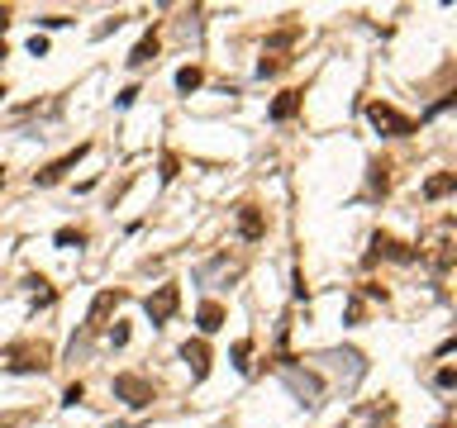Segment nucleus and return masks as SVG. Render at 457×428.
Wrapping results in <instances>:
<instances>
[{"instance_id":"1","label":"nucleus","mask_w":457,"mask_h":428,"mask_svg":"<svg viewBox=\"0 0 457 428\" xmlns=\"http://www.w3.org/2000/svg\"><path fill=\"white\" fill-rule=\"evenodd\" d=\"M48 366H53V348H48V343H10V348H0V371L43 376Z\"/></svg>"},{"instance_id":"2","label":"nucleus","mask_w":457,"mask_h":428,"mask_svg":"<svg viewBox=\"0 0 457 428\" xmlns=\"http://www.w3.org/2000/svg\"><path fill=\"white\" fill-rule=\"evenodd\" d=\"M276 371H281V380L291 385V395H296L300 405H319L324 380H319L315 371H305V366H296V362H276Z\"/></svg>"},{"instance_id":"3","label":"nucleus","mask_w":457,"mask_h":428,"mask_svg":"<svg viewBox=\"0 0 457 428\" xmlns=\"http://www.w3.org/2000/svg\"><path fill=\"white\" fill-rule=\"evenodd\" d=\"M367 119H372L381 133H391V138H410L414 133V119L400 114L395 105H386V100H372V105H367Z\"/></svg>"},{"instance_id":"4","label":"nucleus","mask_w":457,"mask_h":428,"mask_svg":"<svg viewBox=\"0 0 457 428\" xmlns=\"http://www.w3.org/2000/svg\"><path fill=\"white\" fill-rule=\"evenodd\" d=\"M300 38V29L296 24H286L281 33H276V38H271L267 48H262V62H257V77H276V72H281L286 62H291V57H286V43H296Z\"/></svg>"},{"instance_id":"5","label":"nucleus","mask_w":457,"mask_h":428,"mask_svg":"<svg viewBox=\"0 0 457 428\" xmlns=\"http://www.w3.org/2000/svg\"><path fill=\"white\" fill-rule=\"evenodd\" d=\"M176 304H181V285L167 281V285H158V290L143 300V309H148V319H153V329H162V324L176 314Z\"/></svg>"},{"instance_id":"6","label":"nucleus","mask_w":457,"mask_h":428,"mask_svg":"<svg viewBox=\"0 0 457 428\" xmlns=\"http://www.w3.org/2000/svg\"><path fill=\"white\" fill-rule=\"evenodd\" d=\"M114 395L124 400V405H134V410H143V405H153V400H158V390H153V380H148V376L124 371V376H114Z\"/></svg>"},{"instance_id":"7","label":"nucleus","mask_w":457,"mask_h":428,"mask_svg":"<svg viewBox=\"0 0 457 428\" xmlns=\"http://www.w3.org/2000/svg\"><path fill=\"white\" fill-rule=\"evenodd\" d=\"M86 153H91V143H77V148H72V153H63V158L53 162V167H43V172H33V186H58V181H63V176L72 172V167H77V162L86 158Z\"/></svg>"},{"instance_id":"8","label":"nucleus","mask_w":457,"mask_h":428,"mask_svg":"<svg viewBox=\"0 0 457 428\" xmlns=\"http://www.w3.org/2000/svg\"><path fill=\"white\" fill-rule=\"evenodd\" d=\"M181 362L190 366V376H195V380H205V376H210V348H205V338L181 343Z\"/></svg>"},{"instance_id":"9","label":"nucleus","mask_w":457,"mask_h":428,"mask_svg":"<svg viewBox=\"0 0 457 428\" xmlns=\"http://www.w3.org/2000/svg\"><path fill=\"white\" fill-rule=\"evenodd\" d=\"M372 257H395V262H419V253H414V248H405V243H395L391 234H372Z\"/></svg>"},{"instance_id":"10","label":"nucleus","mask_w":457,"mask_h":428,"mask_svg":"<svg viewBox=\"0 0 457 428\" xmlns=\"http://www.w3.org/2000/svg\"><path fill=\"white\" fill-rule=\"evenodd\" d=\"M238 234L248 238V243H257V238L267 234V219H262L257 205H238Z\"/></svg>"},{"instance_id":"11","label":"nucleus","mask_w":457,"mask_h":428,"mask_svg":"<svg viewBox=\"0 0 457 428\" xmlns=\"http://www.w3.org/2000/svg\"><path fill=\"white\" fill-rule=\"evenodd\" d=\"M119 300H124L119 290H105V295H95V304H91V319H86V333H100V329H105V314H110V309H114Z\"/></svg>"},{"instance_id":"12","label":"nucleus","mask_w":457,"mask_h":428,"mask_svg":"<svg viewBox=\"0 0 457 428\" xmlns=\"http://www.w3.org/2000/svg\"><path fill=\"white\" fill-rule=\"evenodd\" d=\"M195 324H200V333H220L224 329V304L205 300V304H200V314H195Z\"/></svg>"},{"instance_id":"13","label":"nucleus","mask_w":457,"mask_h":428,"mask_svg":"<svg viewBox=\"0 0 457 428\" xmlns=\"http://www.w3.org/2000/svg\"><path fill=\"white\" fill-rule=\"evenodd\" d=\"M453 190H457V176L439 172V176H429V181H424V200H443V195H453Z\"/></svg>"},{"instance_id":"14","label":"nucleus","mask_w":457,"mask_h":428,"mask_svg":"<svg viewBox=\"0 0 457 428\" xmlns=\"http://www.w3.org/2000/svg\"><path fill=\"white\" fill-rule=\"evenodd\" d=\"M300 100H305V91H281L271 100V119H291V114L300 110Z\"/></svg>"},{"instance_id":"15","label":"nucleus","mask_w":457,"mask_h":428,"mask_svg":"<svg viewBox=\"0 0 457 428\" xmlns=\"http://www.w3.org/2000/svg\"><path fill=\"white\" fill-rule=\"evenodd\" d=\"M153 57H158V33H143L139 48L129 53V67H143V62H153Z\"/></svg>"},{"instance_id":"16","label":"nucleus","mask_w":457,"mask_h":428,"mask_svg":"<svg viewBox=\"0 0 457 428\" xmlns=\"http://www.w3.org/2000/svg\"><path fill=\"white\" fill-rule=\"evenodd\" d=\"M200 81H205V72H200V67H181V72H176V91L190 95V91H200Z\"/></svg>"},{"instance_id":"17","label":"nucleus","mask_w":457,"mask_h":428,"mask_svg":"<svg viewBox=\"0 0 457 428\" xmlns=\"http://www.w3.org/2000/svg\"><path fill=\"white\" fill-rule=\"evenodd\" d=\"M367 172H372V190H377V195H386V190H391V162H372Z\"/></svg>"},{"instance_id":"18","label":"nucleus","mask_w":457,"mask_h":428,"mask_svg":"<svg viewBox=\"0 0 457 428\" xmlns=\"http://www.w3.org/2000/svg\"><path fill=\"white\" fill-rule=\"evenodd\" d=\"M86 243V229H58V248H81Z\"/></svg>"},{"instance_id":"19","label":"nucleus","mask_w":457,"mask_h":428,"mask_svg":"<svg viewBox=\"0 0 457 428\" xmlns=\"http://www.w3.org/2000/svg\"><path fill=\"white\" fill-rule=\"evenodd\" d=\"M443 110H453V95H439V100H434V105L424 110V119H419V124H429V119H439Z\"/></svg>"},{"instance_id":"20","label":"nucleus","mask_w":457,"mask_h":428,"mask_svg":"<svg viewBox=\"0 0 457 428\" xmlns=\"http://www.w3.org/2000/svg\"><path fill=\"white\" fill-rule=\"evenodd\" d=\"M248 352H252V343H248V338H238V343H234V366H238V371H248Z\"/></svg>"},{"instance_id":"21","label":"nucleus","mask_w":457,"mask_h":428,"mask_svg":"<svg viewBox=\"0 0 457 428\" xmlns=\"http://www.w3.org/2000/svg\"><path fill=\"white\" fill-rule=\"evenodd\" d=\"M367 319V304H362V295H353V300H348V324H362Z\"/></svg>"},{"instance_id":"22","label":"nucleus","mask_w":457,"mask_h":428,"mask_svg":"<svg viewBox=\"0 0 457 428\" xmlns=\"http://www.w3.org/2000/svg\"><path fill=\"white\" fill-rule=\"evenodd\" d=\"M81 400H86V385H81V380H72V385L63 390V405H81Z\"/></svg>"},{"instance_id":"23","label":"nucleus","mask_w":457,"mask_h":428,"mask_svg":"<svg viewBox=\"0 0 457 428\" xmlns=\"http://www.w3.org/2000/svg\"><path fill=\"white\" fill-rule=\"evenodd\" d=\"M434 385H439V390H453V385H457V371H453V366H443L439 376H434Z\"/></svg>"},{"instance_id":"24","label":"nucleus","mask_w":457,"mask_h":428,"mask_svg":"<svg viewBox=\"0 0 457 428\" xmlns=\"http://www.w3.org/2000/svg\"><path fill=\"white\" fill-rule=\"evenodd\" d=\"M29 53H33V57H48V38H43V33H33V38H29Z\"/></svg>"},{"instance_id":"25","label":"nucleus","mask_w":457,"mask_h":428,"mask_svg":"<svg viewBox=\"0 0 457 428\" xmlns=\"http://www.w3.org/2000/svg\"><path fill=\"white\" fill-rule=\"evenodd\" d=\"M38 24H43V29H63V24H72V19H67V15H43Z\"/></svg>"},{"instance_id":"26","label":"nucleus","mask_w":457,"mask_h":428,"mask_svg":"<svg viewBox=\"0 0 457 428\" xmlns=\"http://www.w3.org/2000/svg\"><path fill=\"white\" fill-rule=\"evenodd\" d=\"M110 343H114V348H124V343H129V329H124V324H119V329H110Z\"/></svg>"},{"instance_id":"27","label":"nucleus","mask_w":457,"mask_h":428,"mask_svg":"<svg viewBox=\"0 0 457 428\" xmlns=\"http://www.w3.org/2000/svg\"><path fill=\"white\" fill-rule=\"evenodd\" d=\"M0 186H5V167H0Z\"/></svg>"},{"instance_id":"28","label":"nucleus","mask_w":457,"mask_h":428,"mask_svg":"<svg viewBox=\"0 0 457 428\" xmlns=\"http://www.w3.org/2000/svg\"><path fill=\"white\" fill-rule=\"evenodd\" d=\"M0 100H5V81H0Z\"/></svg>"},{"instance_id":"29","label":"nucleus","mask_w":457,"mask_h":428,"mask_svg":"<svg viewBox=\"0 0 457 428\" xmlns=\"http://www.w3.org/2000/svg\"><path fill=\"white\" fill-rule=\"evenodd\" d=\"M443 428H448V424H443Z\"/></svg>"}]
</instances>
